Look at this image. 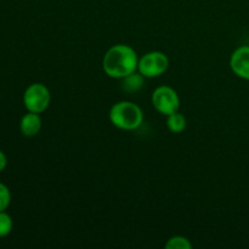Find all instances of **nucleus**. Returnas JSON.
Here are the masks:
<instances>
[{
	"instance_id": "obj_1",
	"label": "nucleus",
	"mask_w": 249,
	"mask_h": 249,
	"mask_svg": "<svg viewBox=\"0 0 249 249\" xmlns=\"http://www.w3.org/2000/svg\"><path fill=\"white\" fill-rule=\"evenodd\" d=\"M139 57L131 46L118 44L113 45L105 53L102 68L108 77L114 79H123L126 75L136 72Z\"/></svg>"
},
{
	"instance_id": "obj_2",
	"label": "nucleus",
	"mask_w": 249,
	"mask_h": 249,
	"mask_svg": "<svg viewBox=\"0 0 249 249\" xmlns=\"http://www.w3.org/2000/svg\"><path fill=\"white\" fill-rule=\"evenodd\" d=\"M109 121L122 130H135L142 124L143 113L134 102L119 101L109 109Z\"/></svg>"
},
{
	"instance_id": "obj_3",
	"label": "nucleus",
	"mask_w": 249,
	"mask_h": 249,
	"mask_svg": "<svg viewBox=\"0 0 249 249\" xmlns=\"http://www.w3.org/2000/svg\"><path fill=\"white\" fill-rule=\"evenodd\" d=\"M51 101L50 90L41 83H33L26 89L23 94V104L28 112L43 113Z\"/></svg>"
},
{
	"instance_id": "obj_4",
	"label": "nucleus",
	"mask_w": 249,
	"mask_h": 249,
	"mask_svg": "<svg viewBox=\"0 0 249 249\" xmlns=\"http://www.w3.org/2000/svg\"><path fill=\"white\" fill-rule=\"evenodd\" d=\"M169 67V58L160 51H151L139 58L138 71L145 78H156L164 74Z\"/></svg>"
},
{
	"instance_id": "obj_5",
	"label": "nucleus",
	"mask_w": 249,
	"mask_h": 249,
	"mask_svg": "<svg viewBox=\"0 0 249 249\" xmlns=\"http://www.w3.org/2000/svg\"><path fill=\"white\" fill-rule=\"evenodd\" d=\"M152 105L160 114L169 116V114L179 111V95L173 88L168 87V85H162L152 92Z\"/></svg>"
},
{
	"instance_id": "obj_6",
	"label": "nucleus",
	"mask_w": 249,
	"mask_h": 249,
	"mask_svg": "<svg viewBox=\"0 0 249 249\" xmlns=\"http://www.w3.org/2000/svg\"><path fill=\"white\" fill-rule=\"evenodd\" d=\"M230 67L237 77L249 80V46H240L233 51Z\"/></svg>"
},
{
	"instance_id": "obj_7",
	"label": "nucleus",
	"mask_w": 249,
	"mask_h": 249,
	"mask_svg": "<svg viewBox=\"0 0 249 249\" xmlns=\"http://www.w3.org/2000/svg\"><path fill=\"white\" fill-rule=\"evenodd\" d=\"M19 129H21V133L28 138L38 135L41 129L40 116L38 113H33V112H28L27 114H24L19 122Z\"/></svg>"
},
{
	"instance_id": "obj_8",
	"label": "nucleus",
	"mask_w": 249,
	"mask_h": 249,
	"mask_svg": "<svg viewBox=\"0 0 249 249\" xmlns=\"http://www.w3.org/2000/svg\"><path fill=\"white\" fill-rule=\"evenodd\" d=\"M167 117V126L172 133L179 134L185 130V128H186V118L181 113L175 112V113L169 114Z\"/></svg>"
},
{
	"instance_id": "obj_9",
	"label": "nucleus",
	"mask_w": 249,
	"mask_h": 249,
	"mask_svg": "<svg viewBox=\"0 0 249 249\" xmlns=\"http://www.w3.org/2000/svg\"><path fill=\"white\" fill-rule=\"evenodd\" d=\"M143 84V75L141 74L140 72L131 73V74L126 75V77L123 78V89L125 91L134 92L138 91L142 88Z\"/></svg>"
},
{
	"instance_id": "obj_10",
	"label": "nucleus",
	"mask_w": 249,
	"mask_h": 249,
	"mask_svg": "<svg viewBox=\"0 0 249 249\" xmlns=\"http://www.w3.org/2000/svg\"><path fill=\"white\" fill-rule=\"evenodd\" d=\"M164 247L167 249H191L192 245L189 238L184 236H174L168 240Z\"/></svg>"
},
{
	"instance_id": "obj_11",
	"label": "nucleus",
	"mask_w": 249,
	"mask_h": 249,
	"mask_svg": "<svg viewBox=\"0 0 249 249\" xmlns=\"http://www.w3.org/2000/svg\"><path fill=\"white\" fill-rule=\"evenodd\" d=\"M14 228L12 218L6 212H0V237H6Z\"/></svg>"
},
{
	"instance_id": "obj_12",
	"label": "nucleus",
	"mask_w": 249,
	"mask_h": 249,
	"mask_svg": "<svg viewBox=\"0 0 249 249\" xmlns=\"http://www.w3.org/2000/svg\"><path fill=\"white\" fill-rule=\"evenodd\" d=\"M10 203H11V192L6 185L0 182V212L6 211Z\"/></svg>"
},
{
	"instance_id": "obj_13",
	"label": "nucleus",
	"mask_w": 249,
	"mask_h": 249,
	"mask_svg": "<svg viewBox=\"0 0 249 249\" xmlns=\"http://www.w3.org/2000/svg\"><path fill=\"white\" fill-rule=\"evenodd\" d=\"M6 165H7L6 155H5V153L0 150V172H2V170L5 169V168H6Z\"/></svg>"
}]
</instances>
